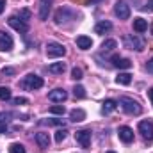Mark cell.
<instances>
[{
	"label": "cell",
	"instance_id": "cell-12",
	"mask_svg": "<svg viewBox=\"0 0 153 153\" xmlns=\"http://www.w3.org/2000/svg\"><path fill=\"white\" fill-rule=\"evenodd\" d=\"M117 135H119V139H121L123 143H126V144L134 141V130H132L130 126H119Z\"/></svg>",
	"mask_w": 153,
	"mask_h": 153
},
{
	"label": "cell",
	"instance_id": "cell-19",
	"mask_svg": "<svg viewBox=\"0 0 153 153\" xmlns=\"http://www.w3.org/2000/svg\"><path fill=\"white\" fill-rule=\"evenodd\" d=\"M134 30L135 32H144V30H148V22L144 20V18H135L134 20Z\"/></svg>",
	"mask_w": 153,
	"mask_h": 153
},
{
	"label": "cell",
	"instance_id": "cell-4",
	"mask_svg": "<svg viewBox=\"0 0 153 153\" xmlns=\"http://www.w3.org/2000/svg\"><path fill=\"white\" fill-rule=\"evenodd\" d=\"M76 18V13L71 9V7H61V9H57V13H55V23H66V22H70V20H75Z\"/></svg>",
	"mask_w": 153,
	"mask_h": 153
},
{
	"label": "cell",
	"instance_id": "cell-25",
	"mask_svg": "<svg viewBox=\"0 0 153 153\" xmlns=\"http://www.w3.org/2000/svg\"><path fill=\"white\" fill-rule=\"evenodd\" d=\"M0 100H2V102H9V100H11V89H9V87L0 85Z\"/></svg>",
	"mask_w": 153,
	"mask_h": 153
},
{
	"label": "cell",
	"instance_id": "cell-40",
	"mask_svg": "<svg viewBox=\"0 0 153 153\" xmlns=\"http://www.w3.org/2000/svg\"><path fill=\"white\" fill-rule=\"evenodd\" d=\"M152 34H153V25H152Z\"/></svg>",
	"mask_w": 153,
	"mask_h": 153
},
{
	"label": "cell",
	"instance_id": "cell-15",
	"mask_svg": "<svg viewBox=\"0 0 153 153\" xmlns=\"http://www.w3.org/2000/svg\"><path fill=\"white\" fill-rule=\"evenodd\" d=\"M111 30H112V23L107 22V20L96 23V27H94V32H96V34H107V32H111Z\"/></svg>",
	"mask_w": 153,
	"mask_h": 153
},
{
	"label": "cell",
	"instance_id": "cell-27",
	"mask_svg": "<svg viewBox=\"0 0 153 153\" xmlns=\"http://www.w3.org/2000/svg\"><path fill=\"white\" fill-rule=\"evenodd\" d=\"M16 16H18V18H20V20H23V22H25V23H29V20H30V18H32V13H30V11H29V9H22V11H20V13H18V14H16Z\"/></svg>",
	"mask_w": 153,
	"mask_h": 153
},
{
	"label": "cell",
	"instance_id": "cell-37",
	"mask_svg": "<svg viewBox=\"0 0 153 153\" xmlns=\"http://www.w3.org/2000/svg\"><path fill=\"white\" fill-rule=\"evenodd\" d=\"M4 9H5V0H0V14L4 13Z\"/></svg>",
	"mask_w": 153,
	"mask_h": 153
},
{
	"label": "cell",
	"instance_id": "cell-9",
	"mask_svg": "<svg viewBox=\"0 0 153 153\" xmlns=\"http://www.w3.org/2000/svg\"><path fill=\"white\" fill-rule=\"evenodd\" d=\"M139 134H141L146 141H152L153 139V121H150V119L141 121V123H139Z\"/></svg>",
	"mask_w": 153,
	"mask_h": 153
},
{
	"label": "cell",
	"instance_id": "cell-32",
	"mask_svg": "<svg viewBox=\"0 0 153 153\" xmlns=\"http://www.w3.org/2000/svg\"><path fill=\"white\" fill-rule=\"evenodd\" d=\"M82 75H84V71H82L80 68H76V66H75V68L71 70V78H73V80H80Z\"/></svg>",
	"mask_w": 153,
	"mask_h": 153
},
{
	"label": "cell",
	"instance_id": "cell-21",
	"mask_svg": "<svg viewBox=\"0 0 153 153\" xmlns=\"http://www.w3.org/2000/svg\"><path fill=\"white\" fill-rule=\"evenodd\" d=\"M70 119H71L73 123L84 121V119H85V111H82V109H73V111L70 112Z\"/></svg>",
	"mask_w": 153,
	"mask_h": 153
},
{
	"label": "cell",
	"instance_id": "cell-41",
	"mask_svg": "<svg viewBox=\"0 0 153 153\" xmlns=\"http://www.w3.org/2000/svg\"><path fill=\"white\" fill-rule=\"evenodd\" d=\"M107 153H116V152H107Z\"/></svg>",
	"mask_w": 153,
	"mask_h": 153
},
{
	"label": "cell",
	"instance_id": "cell-3",
	"mask_svg": "<svg viewBox=\"0 0 153 153\" xmlns=\"http://www.w3.org/2000/svg\"><path fill=\"white\" fill-rule=\"evenodd\" d=\"M43 78L39 75H36V73H29V75L25 76L23 80H22V87L23 89H27V91H36V89H41L43 87Z\"/></svg>",
	"mask_w": 153,
	"mask_h": 153
},
{
	"label": "cell",
	"instance_id": "cell-10",
	"mask_svg": "<svg viewBox=\"0 0 153 153\" xmlns=\"http://www.w3.org/2000/svg\"><path fill=\"white\" fill-rule=\"evenodd\" d=\"M13 45H14V41L11 38V34L5 32V30H0V50L2 52H9L13 48Z\"/></svg>",
	"mask_w": 153,
	"mask_h": 153
},
{
	"label": "cell",
	"instance_id": "cell-23",
	"mask_svg": "<svg viewBox=\"0 0 153 153\" xmlns=\"http://www.w3.org/2000/svg\"><path fill=\"white\" fill-rule=\"evenodd\" d=\"M116 82L121 84V85H128L132 82V75L130 73H119V75L116 76Z\"/></svg>",
	"mask_w": 153,
	"mask_h": 153
},
{
	"label": "cell",
	"instance_id": "cell-28",
	"mask_svg": "<svg viewBox=\"0 0 153 153\" xmlns=\"http://www.w3.org/2000/svg\"><path fill=\"white\" fill-rule=\"evenodd\" d=\"M66 135H68V130L62 126V128H59L57 132H55V143H62L64 139H66Z\"/></svg>",
	"mask_w": 153,
	"mask_h": 153
},
{
	"label": "cell",
	"instance_id": "cell-22",
	"mask_svg": "<svg viewBox=\"0 0 153 153\" xmlns=\"http://www.w3.org/2000/svg\"><path fill=\"white\" fill-rule=\"evenodd\" d=\"M39 125H48V126H64L66 121L64 119H41Z\"/></svg>",
	"mask_w": 153,
	"mask_h": 153
},
{
	"label": "cell",
	"instance_id": "cell-2",
	"mask_svg": "<svg viewBox=\"0 0 153 153\" xmlns=\"http://www.w3.org/2000/svg\"><path fill=\"white\" fill-rule=\"evenodd\" d=\"M117 105H119L126 114H130V116H139L141 112H143V107H141L135 100L126 98V96H121V98L117 100Z\"/></svg>",
	"mask_w": 153,
	"mask_h": 153
},
{
	"label": "cell",
	"instance_id": "cell-34",
	"mask_svg": "<svg viewBox=\"0 0 153 153\" xmlns=\"http://www.w3.org/2000/svg\"><path fill=\"white\" fill-rule=\"evenodd\" d=\"M5 132H7V123L0 121V134H5Z\"/></svg>",
	"mask_w": 153,
	"mask_h": 153
},
{
	"label": "cell",
	"instance_id": "cell-16",
	"mask_svg": "<svg viewBox=\"0 0 153 153\" xmlns=\"http://www.w3.org/2000/svg\"><path fill=\"white\" fill-rule=\"evenodd\" d=\"M76 46H78L80 50H89V48L93 46V39L87 38V36H78V38H76Z\"/></svg>",
	"mask_w": 153,
	"mask_h": 153
},
{
	"label": "cell",
	"instance_id": "cell-39",
	"mask_svg": "<svg viewBox=\"0 0 153 153\" xmlns=\"http://www.w3.org/2000/svg\"><path fill=\"white\" fill-rule=\"evenodd\" d=\"M91 4H98V2H102V0H89Z\"/></svg>",
	"mask_w": 153,
	"mask_h": 153
},
{
	"label": "cell",
	"instance_id": "cell-11",
	"mask_svg": "<svg viewBox=\"0 0 153 153\" xmlns=\"http://www.w3.org/2000/svg\"><path fill=\"white\" fill-rule=\"evenodd\" d=\"M66 98H68V93L64 89H53V91L48 93V100L50 102H55V103H62Z\"/></svg>",
	"mask_w": 153,
	"mask_h": 153
},
{
	"label": "cell",
	"instance_id": "cell-6",
	"mask_svg": "<svg viewBox=\"0 0 153 153\" xmlns=\"http://www.w3.org/2000/svg\"><path fill=\"white\" fill-rule=\"evenodd\" d=\"M114 14L119 18V20H128V18H130V5H128L126 2H123V0L116 2Z\"/></svg>",
	"mask_w": 153,
	"mask_h": 153
},
{
	"label": "cell",
	"instance_id": "cell-31",
	"mask_svg": "<svg viewBox=\"0 0 153 153\" xmlns=\"http://www.w3.org/2000/svg\"><path fill=\"white\" fill-rule=\"evenodd\" d=\"M11 103L13 105H25V103H29V100L23 96H18V98H11Z\"/></svg>",
	"mask_w": 153,
	"mask_h": 153
},
{
	"label": "cell",
	"instance_id": "cell-8",
	"mask_svg": "<svg viewBox=\"0 0 153 153\" xmlns=\"http://www.w3.org/2000/svg\"><path fill=\"white\" fill-rule=\"evenodd\" d=\"M7 23L16 30V32H20V34H25V32H29V23H25L23 20H20L16 14L14 16H11L9 20H7Z\"/></svg>",
	"mask_w": 153,
	"mask_h": 153
},
{
	"label": "cell",
	"instance_id": "cell-29",
	"mask_svg": "<svg viewBox=\"0 0 153 153\" xmlns=\"http://www.w3.org/2000/svg\"><path fill=\"white\" fill-rule=\"evenodd\" d=\"M73 96L78 98V100L84 98V96H85V89H84L82 85H75V87H73Z\"/></svg>",
	"mask_w": 153,
	"mask_h": 153
},
{
	"label": "cell",
	"instance_id": "cell-33",
	"mask_svg": "<svg viewBox=\"0 0 153 153\" xmlns=\"http://www.w3.org/2000/svg\"><path fill=\"white\" fill-rule=\"evenodd\" d=\"M14 73H16V70H14V68H4V70H2V75L5 76V75H14Z\"/></svg>",
	"mask_w": 153,
	"mask_h": 153
},
{
	"label": "cell",
	"instance_id": "cell-20",
	"mask_svg": "<svg viewBox=\"0 0 153 153\" xmlns=\"http://www.w3.org/2000/svg\"><path fill=\"white\" fill-rule=\"evenodd\" d=\"M48 71L53 73V75H61V73L66 71V64H64V62H52V64L48 66Z\"/></svg>",
	"mask_w": 153,
	"mask_h": 153
},
{
	"label": "cell",
	"instance_id": "cell-13",
	"mask_svg": "<svg viewBox=\"0 0 153 153\" xmlns=\"http://www.w3.org/2000/svg\"><path fill=\"white\" fill-rule=\"evenodd\" d=\"M112 66L119 68V70H130L132 68V61L125 59V57H119V55H114L112 57Z\"/></svg>",
	"mask_w": 153,
	"mask_h": 153
},
{
	"label": "cell",
	"instance_id": "cell-38",
	"mask_svg": "<svg viewBox=\"0 0 153 153\" xmlns=\"http://www.w3.org/2000/svg\"><path fill=\"white\" fill-rule=\"evenodd\" d=\"M148 96H150V100H152V103H153V87L148 91Z\"/></svg>",
	"mask_w": 153,
	"mask_h": 153
},
{
	"label": "cell",
	"instance_id": "cell-5",
	"mask_svg": "<svg viewBox=\"0 0 153 153\" xmlns=\"http://www.w3.org/2000/svg\"><path fill=\"white\" fill-rule=\"evenodd\" d=\"M64 53H66L64 45L55 43V41H52V43H48V45H46V55H48V57L55 59V57H62Z\"/></svg>",
	"mask_w": 153,
	"mask_h": 153
},
{
	"label": "cell",
	"instance_id": "cell-26",
	"mask_svg": "<svg viewBox=\"0 0 153 153\" xmlns=\"http://www.w3.org/2000/svg\"><path fill=\"white\" fill-rule=\"evenodd\" d=\"M9 153H27V152H25V146H23V144L13 143V144L9 146Z\"/></svg>",
	"mask_w": 153,
	"mask_h": 153
},
{
	"label": "cell",
	"instance_id": "cell-1",
	"mask_svg": "<svg viewBox=\"0 0 153 153\" xmlns=\"http://www.w3.org/2000/svg\"><path fill=\"white\" fill-rule=\"evenodd\" d=\"M123 45L126 48H130V50H135V52H143L146 48V41L139 34H126V36H123Z\"/></svg>",
	"mask_w": 153,
	"mask_h": 153
},
{
	"label": "cell",
	"instance_id": "cell-14",
	"mask_svg": "<svg viewBox=\"0 0 153 153\" xmlns=\"http://www.w3.org/2000/svg\"><path fill=\"white\" fill-rule=\"evenodd\" d=\"M52 9V0H39V20H46L48 13Z\"/></svg>",
	"mask_w": 153,
	"mask_h": 153
},
{
	"label": "cell",
	"instance_id": "cell-7",
	"mask_svg": "<svg viewBox=\"0 0 153 153\" xmlns=\"http://www.w3.org/2000/svg\"><path fill=\"white\" fill-rule=\"evenodd\" d=\"M91 135H93L91 130H78L75 134V139L84 150H89V146H91Z\"/></svg>",
	"mask_w": 153,
	"mask_h": 153
},
{
	"label": "cell",
	"instance_id": "cell-36",
	"mask_svg": "<svg viewBox=\"0 0 153 153\" xmlns=\"http://www.w3.org/2000/svg\"><path fill=\"white\" fill-rule=\"evenodd\" d=\"M146 11H153V0H148L146 2V7H144Z\"/></svg>",
	"mask_w": 153,
	"mask_h": 153
},
{
	"label": "cell",
	"instance_id": "cell-18",
	"mask_svg": "<svg viewBox=\"0 0 153 153\" xmlns=\"http://www.w3.org/2000/svg\"><path fill=\"white\" fill-rule=\"evenodd\" d=\"M36 143L39 144V148H48V146H50V137H48V134L38 132V134H36Z\"/></svg>",
	"mask_w": 153,
	"mask_h": 153
},
{
	"label": "cell",
	"instance_id": "cell-17",
	"mask_svg": "<svg viewBox=\"0 0 153 153\" xmlns=\"http://www.w3.org/2000/svg\"><path fill=\"white\" fill-rule=\"evenodd\" d=\"M116 107H117V102L116 100H105L103 102V105H102V114H111V112H114Z\"/></svg>",
	"mask_w": 153,
	"mask_h": 153
},
{
	"label": "cell",
	"instance_id": "cell-30",
	"mask_svg": "<svg viewBox=\"0 0 153 153\" xmlns=\"http://www.w3.org/2000/svg\"><path fill=\"white\" fill-rule=\"evenodd\" d=\"M50 112L52 114H64L66 112V109H64V105H53V107H50Z\"/></svg>",
	"mask_w": 153,
	"mask_h": 153
},
{
	"label": "cell",
	"instance_id": "cell-35",
	"mask_svg": "<svg viewBox=\"0 0 153 153\" xmlns=\"http://www.w3.org/2000/svg\"><path fill=\"white\" fill-rule=\"evenodd\" d=\"M146 70H148V73H153V57L148 61V64H146Z\"/></svg>",
	"mask_w": 153,
	"mask_h": 153
},
{
	"label": "cell",
	"instance_id": "cell-24",
	"mask_svg": "<svg viewBox=\"0 0 153 153\" xmlns=\"http://www.w3.org/2000/svg\"><path fill=\"white\" fill-rule=\"evenodd\" d=\"M116 46H117L116 39H107V41H103V45H102V50H103V52H112Z\"/></svg>",
	"mask_w": 153,
	"mask_h": 153
}]
</instances>
